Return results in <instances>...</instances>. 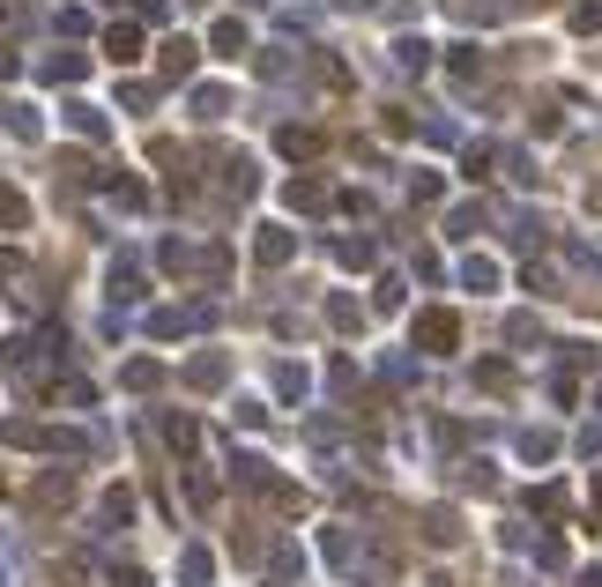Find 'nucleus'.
I'll list each match as a JSON object with an SVG mask.
<instances>
[{
	"label": "nucleus",
	"mask_w": 602,
	"mask_h": 587,
	"mask_svg": "<svg viewBox=\"0 0 602 587\" xmlns=\"http://www.w3.org/2000/svg\"><path fill=\"white\" fill-rule=\"evenodd\" d=\"M105 45H112V60H134V45H142V30H127V23H120V30H112Z\"/></svg>",
	"instance_id": "nucleus-1"
},
{
	"label": "nucleus",
	"mask_w": 602,
	"mask_h": 587,
	"mask_svg": "<svg viewBox=\"0 0 602 587\" xmlns=\"http://www.w3.org/2000/svg\"><path fill=\"white\" fill-rule=\"evenodd\" d=\"M67 126H75V134H105V120H97L89 105H67Z\"/></svg>",
	"instance_id": "nucleus-2"
},
{
	"label": "nucleus",
	"mask_w": 602,
	"mask_h": 587,
	"mask_svg": "<svg viewBox=\"0 0 602 587\" xmlns=\"http://www.w3.org/2000/svg\"><path fill=\"white\" fill-rule=\"evenodd\" d=\"M0 223H23V194H8V186H0Z\"/></svg>",
	"instance_id": "nucleus-3"
},
{
	"label": "nucleus",
	"mask_w": 602,
	"mask_h": 587,
	"mask_svg": "<svg viewBox=\"0 0 602 587\" xmlns=\"http://www.w3.org/2000/svg\"><path fill=\"white\" fill-rule=\"evenodd\" d=\"M8 276H23V260H15V253H0V283H8Z\"/></svg>",
	"instance_id": "nucleus-4"
}]
</instances>
